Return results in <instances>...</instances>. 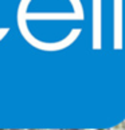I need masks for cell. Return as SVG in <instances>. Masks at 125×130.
<instances>
[{
  "label": "cell",
  "mask_w": 125,
  "mask_h": 130,
  "mask_svg": "<svg viewBox=\"0 0 125 130\" xmlns=\"http://www.w3.org/2000/svg\"><path fill=\"white\" fill-rule=\"evenodd\" d=\"M109 130H125V125H124V122H121V123L116 125V126H113L112 129H109Z\"/></svg>",
  "instance_id": "obj_1"
},
{
  "label": "cell",
  "mask_w": 125,
  "mask_h": 130,
  "mask_svg": "<svg viewBox=\"0 0 125 130\" xmlns=\"http://www.w3.org/2000/svg\"><path fill=\"white\" fill-rule=\"evenodd\" d=\"M0 130H9V129H0Z\"/></svg>",
  "instance_id": "obj_4"
},
{
  "label": "cell",
  "mask_w": 125,
  "mask_h": 130,
  "mask_svg": "<svg viewBox=\"0 0 125 130\" xmlns=\"http://www.w3.org/2000/svg\"><path fill=\"white\" fill-rule=\"evenodd\" d=\"M122 122H124V125H125V119H124V121H122Z\"/></svg>",
  "instance_id": "obj_5"
},
{
  "label": "cell",
  "mask_w": 125,
  "mask_h": 130,
  "mask_svg": "<svg viewBox=\"0 0 125 130\" xmlns=\"http://www.w3.org/2000/svg\"><path fill=\"white\" fill-rule=\"evenodd\" d=\"M95 130H109V129H95Z\"/></svg>",
  "instance_id": "obj_2"
},
{
  "label": "cell",
  "mask_w": 125,
  "mask_h": 130,
  "mask_svg": "<svg viewBox=\"0 0 125 130\" xmlns=\"http://www.w3.org/2000/svg\"><path fill=\"white\" fill-rule=\"evenodd\" d=\"M84 130H95V129H84Z\"/></svg>",
  "instance_id": "obj_3"
},
{
  "label": "cell",
  "mask_w": 125,
  "mask_h": 130,
  "mask_svg": "<svg viewBox=\"0 0 125 130\" xmlns=\"http://www.w3.org/2000/svg\"><path fill=\"white\" fill-rule=\"evenodd\" d=\"M28 130H30V129H28Z\"/></svg>",
  "instance_id": "obj_6"
}]
</instances>
